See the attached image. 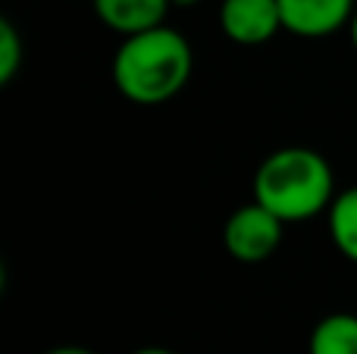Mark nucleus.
<instances>
[{
  "instance_id": "f257e3e1",
  "label": "nucleus",
  "mask_w": 357,
  "mask_h": 354,
  "mask_svg": "<svg viewBox=\"0 0 357 354\" xmlns=\"http://www.w3.org/2000/svg\"><path fill=\"white\" fill-rule=\"evenodd\" d=\"M195 72V50L182 31L167 22L119 41L110 79L129 104L160 107L173 100Z\"/></svg>"
},
{
  "instance_id": "f03ea898",
  "label": "nucleus",
  "mask_w": 357,
  "mask_h": 354,
  "mask_svg": "<svg viewBox=\"0 0 357 354\" xmlns=\"http://www.w3.org/2000/svg\"><path fill=\"white\" fill-rule=\"evenodd\" d=\"M335 173L314 148H279L264 157L254 173V201L276 213L285 226L307 223L329 210L335 198Z\"/></svg>"
},
{
  "instance_id": "7ed1b4c3",
  "label": "nucleus",
  "mask_w": 357,
  "mask_h": 354,
  "mask_svg": "<svg viewBox=\"0 0 357 354\" xmlns=\"http://www.w3.org/2000/svg\"><path fill=\"white\" fill-rule=\"evenodd\" d=\"M282 220L266 210L264 204L251 201V204H241L238 210L229 213L226 226H222V245H226V254L232 261L264 263L282 245Z\"/></svg>"
},
{
  "instance_id": "20e7f679",
  "label": "nucleus",
  "mask_w": 357,
  "mask_h": 354,
  "mask_svg": "<svg viewBox=\"0 0 357 354\" xmlns=\"http://www.w3.org/2000/svg\"><path fill=\"white\" fill-rule=\"evenodd\" d=\"M220 31L238 47H260L282 31L279 0H220Z\"/></svg>"
},
{
  "instance_id": "39448f33",
  "label": "nucleus",
  "mask_w": 357,
  "mask_h": 354,
  "mask_svg": "<svg viewBox=\"0 0 357 354\" xmlns=\"http://www.w3.org/2000/svg\"><path fill=\"white\" fill-rule=\"evenodd\" d=\"M357 10V0H279L282 31L304 41L333 38L348 29Z\"/></svg>"
},
{
  "instance_id": "423d86ee",
  "label": "nucleus",
  "mask_w": 357,
  "mask_h": 354,
  "mask_svg": "<svg viewBox=\"0 0 357 354\" xmlns=\"http://www.w3.org/2000/svg\"><path fill=\"white\" fill-rule=\"evenodd\" d=\"M91 10L100 19V25H107L113 35L129 38L163 25L173 3L169 0H91Z\"/></svg>"
},
{
  "instance_id": "0eeeda50",
  "label": "nucleus",
  "mask_w": 357,
  "mask_h": 354,
  "mask_svg": "<svg viewBox=\"0 0 357 354\" xmlns=\"http://www.w3.org/2000/svg\"><path fill=\"white\" fill-rule=\"evenodd\" d=\"M326 232L335 251L357 267V185L345 188L333 198L326 210Z\"/></svg>"
},
{
  "instance_id": "6e6552de",
  "label": "nucleus",
  "mask_w": 357,
  "mask_h": 354,
  "mask_svg": "<svg viewBox=\"0 0 357 354\" xmlns=\"http://www.w3.org/2000/svg\"><path fill=\"white\" fill-rule=\"evenodd\" d=\"M307 354H357V314H326L310 330Z\"/></svg>"
},
{
  "instance_id": "1a4fd4ad",
  "label": "nucleus",
  "mask_w": 357,
  "mask_h": 354,
  "mask_svg": "<svg viewBox=\"0 0 357 354\" xmlns=\"http://www.w3.org/2000/svg\"><path fill=\"white\" fill-rule=\"evenodd\" d=\"M22 60H25L22 35H19V29L10 19H0V85H10L16 79Z\"/></svg>"
},
{
  "instance_id": "9d476101",
  "label": "nucleus",
  "mask_w": 357,
  "mask_h": 354,
  "mask_svg": "<svg viewBox=\"0 0 357 354\" xmlns=\"http://www.w3.org/2000/svg\"><path fill=\"white\" fill-rule=\"evenodd\" d=\"M44 354H94V351L91 348H82V345H56V348H50Z\"/></svg>"
},
{
  "instance_id": "9b49d317",
  "label": "nucleus",
  "mask_w": 357,
  "mask_h": 354,
  "mask_svg": "<svg viewBox=\"0 0 357 354\" xmlns=\"http://www.w3.org/2000/svg\"><path fill=\"white\" fill-rule=\"evenodd\" d=\"M348 38H351V47H354V54H357V10H354V16H351V22H348Z\"/></svg>"
},
{
  "instance_id": "f8f14e48",
  "label": "nucleus",
  "mask_w": 357,
  "mask_h": 354,
  "mask_svg": "<svg viewBox=\"0 0 357 354\" xmlns=\"http://www.w3.org/2000/svg\"><path fill=\"white\" fill-rule=\"evenodd\" d=\"M132 354H176V351L160 348V345H144V348H138V351H132Z\"/></svg>"
},
{
  "instance_id": "ddd939ff",
  "label": "nucleus",
  "mask_w": 357,
  "mask_h": 354,
  "mask_svg": "<svg viewBox=\"0 0 357 354\" xmlns=\"http://www.w3.org/2000/svg\"><path fill=\"white\" fill-rule=\"evenodd\" d=\"M169 3H173L176 10H191V6H197L201 0H169Z\"/></svg>"
}]
</instances>
